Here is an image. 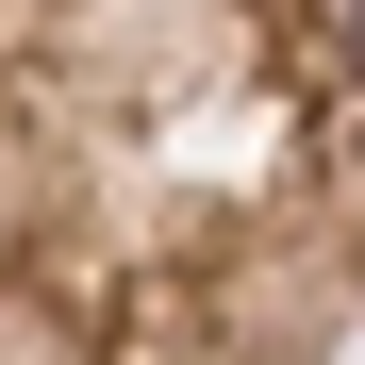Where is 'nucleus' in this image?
Returning a JSON list of instances; mask_svg holds the SVG:
<instances>
[{"label":"nucleus","instance_id":"obj_1","mask_svg":"<svg viewBox=\"0 0 365 365\" xmlns=\"http://www.w3.org/2000/svg\"><path fill=\"white\" fill-rule=\"evenodd\" d=\"M365 332V0H0V365H332Z\"/></svg>","mask_w":365,"mask_h":365}]
</instances>
